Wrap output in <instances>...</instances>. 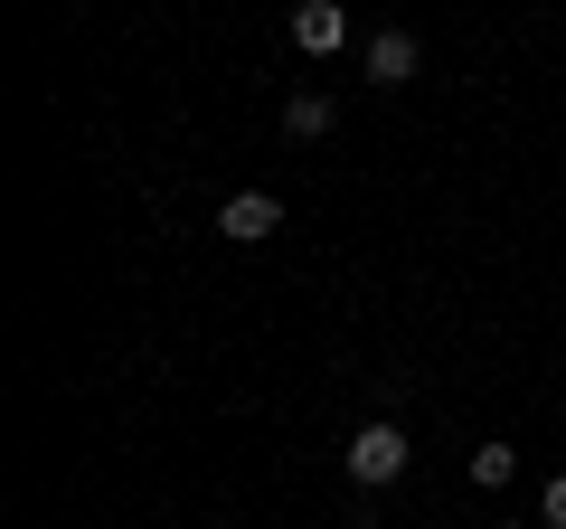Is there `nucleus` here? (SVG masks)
Here are the masks:
<instances>
[{
	"label": "nucleus",
	"mask_w": 566,
	"mask_h": 529,
	"mask_svg": "<svg viewBox=\"0 0 566 529\" xmlns=\"http://www.w3.org/2000/svg\"><path fill=\"white\" fill-rule=\"evenodd\" d=\"M340 464H349V483H359V491H387L406 464H416V445H406V426H387V416H378V426H359V435H349V454H340Z\"/></svg>",
	"instance_id": "nucleus-1"
},
{
	"label": "nucleus",
	"mask_w": 566,
	"mask_h": 529,
	"mask_svg": "<svg viewBox=\"0 0 566 529\" xmlns=\"http://www.w3.org/2000/svg\"><path fill=\"white\" fill-rule=\"evenodd\" d=\"M274 227H283V199H274V189H237V199L218 208V237H237V246H264Z\"/></svg>",
	"instance_id": "nucleus-2"
},
{
	"label": "nucleus",
	"mask_w": 566,
	"mask_h": 529,
	"mask_svg": "<svg viewBox=\"0 0 566 529\" xmlns=\"http://www.w3.org/2000/svg\"><path fill=\"white\" fill-rule=\"evenodd\" d=\"M416 66H424L416 29H378V39H368V85H387V95H397V85H416Z\"/></svg>",
	"instance_id": "nucleus-3"
},
{
	"label": "nucleus",
	"mask_w": 566,
	"mask_h": 529,
	"mask_svg": "<svg viewBox=\"0 0 566 529\" xmlns=\"http://www.w3.org/2000/svg\"><path fill=\"white\" fill-rule=\"evenodd\" d=\"M340 39H349V10H340V0H303V10H293V48H303V58H331Z\"/></svg>",
	"instance_id": "nucleus-4"
},
{
	"label": "nucleus",
	"mask_w": 566,
	"mask_h": 529,
	"mask_svg": "<svg viewBox=\"0 0 566 529\" xmlns=\"http://www.w3.org/2000/svg\"><path fill=\"white\" fill-rule=\"evenodd\" d=\"M283 133L322 143V133H331V95H293V104H283Z\"/></svg>",
	"instance_id": "nucleus-5"
},
{
	"label": "nucleus",
	"mask_w": 566,
	"mask_h": 529,
	"mask_svg": "<svg viewBox=\"0 0 566 529\" xmlns=\"http://www.w3.org/2000/svg\"><path fill=\"white\" fill-rule=\"evenodd\" d=\"M510 464H520L510 445H472V483H482V491H501V483H510Z\"/></svg>",
	"instance_id": "nucleus-6"
},
{
	"label": "nucleus",
	"mask_w": 566,
	"mask_h": 529,
	"mask_svg": "<svg viewBox=\"0 0 566 529\" xmlns=\"http://www.w3.org/2000/svg\"><path fill=\"white\" fill-rule=\"evenodd\" d=\"M538 510H547V529H566V473H547V491H538Z\"/></svg>",
	"instance_id": "nucleus-7"
},
{
	"label": "nucleus",
	"mask_w": 566,
	"mask_h": 529,
	"mask_svg": "<svg viewBox=\"0 0 566 529\" xmlns=\"http://www.w3.org/2000/svg\"><path fill=\"white\" fill-rule=\"evenodd\" d=\"M501 529H520V520H501Z\"/></svg>",
	"instance_id": "nucleus-8"
}]
</instances>
